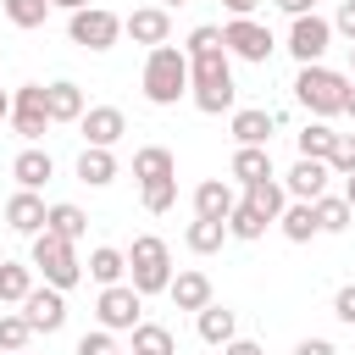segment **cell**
<instances>
[{"mask_svg": "<svg viewBox=\"0 0 355 355\" xmlns=\"http://www.w3.org/2000/svg\"><path fill=\"white\" fill-rule=\"evenodd\" d=\"M183 55H189V94H194V105H200L205 116L233 111L239 89H233V61H227L222 28L200 22V28L189 33V50H183Z\"/></svg>", "mask_w": 355, "mask_h": 355, "instance_id": "cell-1", "label": "cell"}, {"mask_svg": "<svg viewBox=\"0 0 355 355\" xmlns=\"http://www.w3.org/2000/svg\"><path fill=\"white\" fill-rule=\"evenodd\" d=\"M183 94H189V55L178 44L150 50V61H144V100L150 105H178Z\"/></svg>", "mask_w": 355, "mask_h": 355, "instance_id": "cell-2", "label": "cell"}, {"mask_svg": "<svg viewBox=\"0 0 355 355\" xmlns=\"http://www.w3.org/2000/svg\"><path fill=\"white\" fill-rule=\"evenodd\" d=\"M344 94H349V78L344 72H333V67H300V78H294V100L316 116V122H327V116H338L344 111Z\"/></svg>", "mask_w": 355, "mask_h": 355, "instance_id": "cell-3", "label": "cell"}, {"mask_svg": "<svg viewBox=\"0 0 355 355\" xmlns=\"http://www.w3.org/2000/svg\"><path fill=\"white\" fill-rule=\"evenodd\" d=\"M28 266H33V272H44V283H50V288H61V294H67L72 283H83L78 244H72V239H61V233H50V227L33 239V250H28Z\"/></svg>", "mask_w": 355, "mask_h": 355, "instance_id": "cell-4", "label": "cell"}, {"mask_svg": "<svg viewBox=\"0 0 355 355\" xmlns=\"http://www.w3.org/2000/svg\"><path fill=\"white\" fill-rule=\"evenodd\" d=\"M128 277H133L139 294H166L172 277H178V272H172V250H166V239L139 233L133 250H128Z\"/></svg>", "mask_w": 355, "mask_h": 355, "instance_id": "cell-5", "label": "cell"}, {"mask_svg": "<svg viewBox=\"0 0 355 355\" xmlns=\"http://www.w3.org/2000/svg\"><path fill=\"white\" fill-rule=\"evenodd\" d=\"M144 294L133 288V283H111V288H100V300H94V316H100V327L105 333H133L144 316Z\"/></svg>", "mask_w": 355, "mask_h": 355, "instance_id": "cell-6", "label": "cell"}, {"mask_svg": "<svg viewBox=\"0 0 355 355\" xmlns=\"http://www.w3.org/2000/svg\"><path fill=\"white\" fill-rule=\"evenodd\" d=\"M67 33H72V44H83V50H111L116 39H122V17L116 11H105V6H89V11H72L67 17Z\"/></svg>", "mask_w": 355, "mask_h": 355, "instance_id": "cell-7", "label": "cell"}, {"mask_svg": "<svg viewBox=\"0 0 355 355\" xmlns=\"http://www.w3.org/2000/svg\"><path fill=\"white\" fill-rule=\"evenodd\" d=\"M222 44H227V55H239V61H255V67H266V61H272V50H277L272 28H261L255 17H233V22L222 28Z\"/></svg>", "mask_w": 355, "mask_h": 355, "instance_id": "cell-8", "label": "cell"}, {"mask_svg": "<svg viewBox=\"0 0 355 355\" xmlns=\"http://www.w3.org/2000/svg\"><path fill=\"white\" fill-rule=\"evenodd\" d=\"M327 44H333V22L327 17H294L288 22V55L300 61V67H316L322 55H327Z\"/></svg>", "mask_w": 355, "mask_h": 355, "instance_id": "cell-9", "label": "cell"}, {"mask_svg": "<svg viewBox=\"0 0 355 355\" xmlns=\"http://www.w3.org/2000/svg\"><path fill=\"white\" fill-rule=\"evenodd\" d=\"M11 128H17L28 144H39V139H44V128H50V100H44V83H22V89L11 94Z\"/></svg>", "mask_w": 355, "mask_h": 355, "instance_id": "cell-10", "label": "cell"}, {"mask_svg": "<svg viewBox=\"0 0 355 355\" xmlns=\"http://www.w3.org/2000/svg\"><path fill=\"white\" fill-rule=\"evenodd\" d=\"M122 33H128L133 44L161 50V44L172 39V11H166V6H139L133 17H122Z\"/></svg>", "mask_w": 355, "mask_h": 355, "instance_id": "cell-11", "label": "cell"}, {"mask_svg": "<svg viewBox=\"0 0 355 355\" xmlns=\"http://www.w3.org/2000/svg\"><path fill=\"white\" fill-rule=\"evenodd\" d=\"M78 133H83V144H89V150H111V144L128 133V116H122L116 105H89V111H83V122H78Z\"/></svg>", "mask_w": 355, "mask_h": 355, "instance_id": "cell-12", "label": "cell"}, {"mask_svg": "<svg viewBox=\"0 0 355 355\" xmlns=\"http://www.w3.org/2000/svg\"><path fill=\"white\" fill-rule=\"evenodd\" d=\"M22 316L33 322V333H61V327H67V294L44 283V288H33V294L22 300Z\"/></svg>", "mask_w": 355, "mask_h": 355, "instance_id": "cell-13", "label": "cell"}, {"mask_svg": "<svg viewBox=\"0 0 355 355\" xmlns=\"http://www.w3.org/2000/svg\"><path fill=\"white\" fill-rule=\"evenodd\" d=\"M44 222H50V205H44L33 189H17V194L6 200V227H11V233L39 239V233H44Z\"/></svg>", "mask_w": 355, "mask_h": 355, "instance_id": "cell-14", "label": "cell"}, {"mask_svg": "<svg viewBox=\"0 0 355 355\" xmlns=\"http://www.w3.org/2000/svg\"><path fill=\"white\" fill-rule=\"evenodd\" d=\"M327 178H333V166H327V161H305V155H300V161L288 166L283 189H288L294 200H311V205H316V200L327 194Z\"/></svg>", "mask_w": 355, "mask_h": 355, "instance_id": "cell-15", "label": "cell"}, {"mask_svg": "<svg viewBox=\"0 0 355 355\" xmlns=\"http://www.w3.org/2000/svg\"><path fill=\"white\" fill-rule=\"evenodd\" d=\"M133 178H139V189L172 183V178H178V155H172L166 144H144V150H133Z\"/></svg>", "mask_w": 355, "mask_h": 355, "instance_id": "cell-16", "label": "cell"}, {"mask_svg": "<svg viewBox=\"0 0 355 355\" xmlns=\"http://www.w3.org/2000/svg\"><path fill=\"white\" fill-rule=\"evenodd\" d=\"M233 205H239V194L227 189V178H205V183L194 189V216H200V222H227Z\"/></svg>", "mask_w": 355, "mask_h": 355, "instance_id": "cell-17", "label": "cell"}, {"mask_svg": "<svg viewBox=\"0 0 355 355\" xmlns=\"http://www.w3.org/2000/svg\"><path fill=\"white\" fill-rule=\"evenodd\" d=\"M227 128H233V139H239V144H261V150H266V144H272L277 116H272V111H261V105H239Z\"/></svg>", "mask_w": 355, "mask_h": 355, "instance_id": "cell-18", "label": "cell"}, {"mask_svg": "<svg viewBox=\"0 0 355 355\" xmlns=\"http://www.w3.org/2000/svg\"><path fill=\"white\" fill-rule=\"evenodd\" d=\"M11 178H17V189H44L50 178H55V161H50V150H39V144H28L17 161H11Z\"/></svg>", "mask_w": 355, "mask_h": 355, "instance_id": "cell-19", "label": "cell"}, {"mask_svg": "<svg viewBox=\"0 0 355 355\" xmlns=\"http://www.w3.org/2000/svg\"><path fill=\"white\" fill-rule=\"evenodd\" d=\"M166 294H172V305H178V311H194V316H200V311L211 305V277H205L200 266H189V272H178V277H172V288H166Z\"/></svg>", "mask_w": 355, "mask_h": 355, "instance_id": "cell-20", "label": "cell"}, {"mask_svg": "<svg viewBox=\"0 0 355 355\" xmlns=\"http://www.w3.org/2000/svg\"><path fill=\"white\" fill-rule=\"evenodd\" d=\"M44 100H50V122H83V89L72 83V78H55V83H44Z\"/></svg>", "mask_w": 355, "mask_h": 355, "instance_id": "cell-21", "label": "cell"}, {"mask_svg": "<svg viewBox=\"0 0 355 355\" xmlns=\"http://www.w3.org/2000/svg\"><path fill=\"white\" fill-rule=\"evenodd\" d=\"M227 172L250 189V183H266L272 178V150H261V144H239L233 150V161H227Z\"/></svg>", "mask_w": 355, "mask_h": 355, "instance_id": "cell-22", "label": "cell"}, {"mask_svg": "<svg viewBox=\"0 0 355 355\" xmlns=\"http://www.w3.org/2000/svg\"><path fill=\"white\" fill-rule=\"evenodd\" d=\"M277 227H283V239H288V244H311V239L322 233V222H316V205H311V200H288V211L277 216Z\"/></svg>", "mask_w": 355, "mask_h": 355, "instance_id": "cell-23", "label": "cell"}, {"mask_svg": "<svg viewBox=\"0 0 355 355\" xmlns=\"http://www.w3.org/2000/svg\"><path fill=\"white\" fill-rule=\"evenodd\" d=\"M194 327H200V338H205V344H233V338H239V316H233L227 305H216V300L194 316Z\"/></svg>", "mask_w": 355, "mask_h": 355, "instance_id": "cell-24", "label": "cell"}, {"mask_svg": "<svg viewBox=\"0 0 355 355\" xmlns=\"http://www.w3.org/2000/svg\"><path fill=\"white\" fill-rule=\"evenodd\" d=\"M111 178H116V155H111V150H89V144H83V155H78V183L105 189Z\"/></svg>", "mask_w": 355, "mask_h": 355, "instance_id": "cell-25", "label": "cell"}, {"mask_svg": "<svg viewBox=\"0 0 355 355\" xmlns=\"http://www.w3.org/2000/svg\"><path fill=\"white\" fill-rule=\"evenodd\" d=\"M244 200H250V205H255L266 222H277V216L288 211V189H283L277 178H266V183H250V189H244Z\"/></svg>", "mask_w": 355, "mask_h": 355, "instance_id": "cell-26", "label": "cell"}, {"mask_svg": "<svg viewBox=\"0 0 355 355\" xmlns=\"http://www.w3.org/2000/svg\"><path fill=\"white\" fill-rule=\"evenodd\" d=\"M28 294H33V266L0 261V305H22Z\"/></svg>", "mask_w": 355, "mask_h": 355, "instance_id": "cell-27", "label": "cell"}, {"mask_svg": "<svg viewBox=\"0 0 355 355\" xmlns=\"http://www.w3.org/2000/svg\"><path fill=\"white\" fill-rule=\"evenodd\" d=\"M294 144H300V155H305V161H327V155H333V144H338V133H333L327 122H305V128L294 133Z\"/></svg>", "mask_w": 355, "mask_h": 355, "instance_id": "cell-28", "label": "cell"}, {"mask_svg": "<svg viewBox=\"0 0 355 355\" xmlns=\"http://www.w3.org/2000/svg\"><path fill=\"white\" fill-rule=\"evenodd\" d=\"M183 244H189L194 255H216V250L227 244V222H200V216H194V222L183 227Z\"/></svg>", "mask_w": 355, "mask_h": 355, "instance_id": "cell-29", "label": "cell"}, {"mask_svg": "<svg viewBox=\"0 0 355 355\" xmlns=\"http://www.w3.org/2000/svg\"><path fill=\"white\" fill-rule=\"evenodd\" d=\"M122 272H128V255H122V250H111V244H100V250H89V277H94L100 288H111V283H122Z\"/></svg>", "mask_w": 355, "mask_h": 355, "instance_id": "cell-30", "label": "cell"}, {"mask_svg": "<svg viewBox=\"0 0 355 355\" xmlns=\"http://www.w3.org/2000/svg\"><path fill=\"white\" fill-rule=\"evenodd\" d=\"M133 355H178L172 327H161V322H139V327H133Z\"/></svg>", "mask_w": 355, "mask_h": 355, "instance_id": "cell-31", "label": "cell"}, {"mask_svg": "<svg viewBox=\"0 0 355 355\" xmlns=\"http://www.w3.org/2000/svg\"><path fill=\"white\" fill-rule=\"evenodd\" d=\"M266 227H272V222H266L250 200H239V205H233V216H227V239H244V244H255Z\"/></svg>", "mask_w": 355, "mask_h": 355, "instance_id": "cell-32", "label": "cell"}, {"mask_svg": "<svg viewBox=\"0 0 355 355\" xmlns=\"http://www.w3.org/2000/svg\"><path fill=\"white\" fill-rule=\"evenodd\" d=\"M28 338H33V322H28L22 311H6V316H0V355H22Z\"/></svg>", "mask_w": 355, "mask_h": 355, "instance_id": "cell-33", "label": "cell"}, {"mask_svg": "<svg viewBox=\"0 0 355 355\" xmlns=\"http://www.w3.org/2000/svg\"><path fill=\"white\" fill-rule=\"evenodd\" d=\"M316 222H322V233H344V227L355 222V211H349L344 194H322V200H316Z\"/></svg>", "mask_w": 355, "mask_h": 355, "instance_id": "cell-34", "label": "cell"}, {"mask_svg": "<svg viewBox=\"0 0 355 355\" xmlns=\"http://www.w3.org/2000/svg\"><path fill=\"white\" fill-rule=\"evenodd\" d=\"M44 227H50V233H61V239H72V244H78V239H83V233H89V216H83V211H78V205H67V200H61V205H50V222H44Z\"/></svg>", "mask_w": 355, "mask_h": 355, "instance_id": "cell-35", "label": "cell"}, {"mask_svg": "<svg viewBox=\"0 0 355 355\" xmlns=\"http://www.w3.org/2000/svg\"><path fill=\"white\" fill-rule=\"evenodd\" d=\"M0 11L11 17V28H44L50 0H0Z\"/></svg>", "mask_w": 355, "mask_h": 355, "instance_id": "cell-36", "label": "cell"}, {"mask_svg": "<svg viewBox=\"0 0 355 355\" xmlns=\"http://www.w3.org/2000/svg\"><path fill=\"white\" fill-rule=\"evenodd\" d=\"M139 194H144V211H150V216H166V211L178 205V178H172V183H150V189H139Z\"/></svg>", "mask_w": 355, "mask_h": 355, "instance_id": "cell-37", "label": "cell"}, {"mask_svg": "<svg viewBox=\"0 0 355 355\" xmlns=\"http://www.w3.org/2000/svg\"><path fill=\"white\" fill-rule=\"evenodd\" d=\"M327 166H333V178H349V172H355V133H338V144H333Z\"/></svg>", "mask_w": 355, "mask_h": 355, "instance_id": "cell-38", "label": "cell"}, {"mask_svg": "<svg viewBox=\"0 0 355 355\" xmlns=\"http://www.w3.org/2000/svg\"><path fill=\"white\" fill-rule=\"evenodd\" d=\"M78 355H116V344H111V333H105V327H94V333H83V338H78Z\"/></svg>", "mask_w": 355, "mask_h": 355, "instance_id": "cell-39", "label": "cell"}, {"mask_svg": "<svg viewBox=\"0 0 355 355\" xmlns=\"http://www.w3.org/2000/svg\"><path fill=\"white\" fill-rule=\"evenodd\" d=\"M333 316H338V322H349V327H355V283H344V288H338V294H333Z\"/></svg>", "mask_w": 355, "mask_h": 355, "instance_id": "cell-40", "label": "cell"}, {"mask_svg": "<svg viewBox=\"0 0 355 355\" xmlns=\"http://www.w3.org/2000/svg\"><path fill=\"white\" fill-rule=\"evenodd\" d=\"M333 33H344L355 44V0H338V17H333Z\"/></svg>", "mask_w": 355, "mask_h": 355, "instance_id": "cell-41", "label": "cell"}, {"mask_svg": "<svg viewBox=\"0 0 355 355\" xmlns=\"http://www.w3.org/2000/svg\"><path fill=\"white\" fill-rule=\"evenodd\" d=\"M272 6H277V11H288V22H294V17H311V11H316V0H272Z\"/></svg>", "mask_w": 355, "mask_h": 355, "instance_id": "cell-42", "label": "cell"}, {"mask_svg": "<svg viewBox=\"0 0 355 355\" xmlns=\"http://www.w3.org/2000/svg\"><path fill=\"white\" fill-rule=\"evenodd\" d=\"M294 355H333V344H327V338H300Z\"/></svg>", "mask_w": 355, "mask_h": 355, "instance_id": "cell-43", "label": "cell"}, {"mask_svg": "<svg viewBox=\"0 0 355 355\" xmlns=\"http://www.w3.org/2000/svg\"><path fill=\"white\" fill-rule=\"evenodd\" d=\"M222 355H266L255 338H233V344H222Z\"/></svg>", "mask_w": 355, "mask_h": 355, "instance_id": "cell-44", "label": "cell"}, {"mask_svg": "<svg viewBox=\"0 0 355 355\" xmlns=\"http://www.w3.org/2000/svg\"><path fill=\"white\" fill-rule=\"evenodd\" d=\"M222 6H227V11H233V17H250V11H255V6H261V0H222Z\"/></svg>", "mask_w": 355, "mask_h": 355, "instance_id": "cell-45", "label": "cell"}, {"mask_svg": "<svg viewBox=\"0 0 355 355\" xmlns=\"http://www.w3.org/2000/svg\"><path fill=\"white\" fill-rule=\"evenodd\" d=\"M50 6H61V11H89V0H50Z\"/></svg>", "mask_w": 355, "mask_h": 355, "instance_id": "cell-46", "label": "cell"}, {"mask_svg": "<svg viewBox=\"0 0 355 355\" xmlns=\"http://www.w3.org/2000/svg\"><path fill=\"white\" fill-rule=\"evenodd\" d=\"M344 200H349V211H355V172L344 178Z\"/></svg>", "mask_w": 355, "mask_h": 355, "instance_id": "cell-47", "label": "cell"}, {"mask_svg": "<svg viewBox=\"0 0 355 355\" xmlns=\"http://www.w3.org/2000/svg\"><path fill=\"white\" fill-rule=\"evenodd\" d=\"M0 122H11V94L0 89Z\"/></svg>", "mask_w": 355, "mask_h": 355, "instance_id": "cell-48", "label": "cell"}, {"mask_svg": "<svg viewBox=\"0 0 355 355\" xmlns=\"http://www.w3.org/2000/svg\"><path fill=\"white\" fill-rule=\"evenodd\" d=\"M344 111L355 116V78H349V94H344Z\"/></svg>", "mask_w": 355, "mask_h": 355, "instance_id": "cell-49", "label": "cell"}, {"mask_svg": "<svg viewBox=\"0 0 355 355\" xmlns=\"http://www.w3.org/2000/svg\"><path fill=\"white\" fill-rule=\"evenodd\" d=\"M349 72H355V44H349Z\"/></svg>", "mask_w": 355, "mask_h": 355, "instance_id": "cell-50", "label": "cell"}, {"mask_svg": "<svg viewBox=\"0 0 355 355\" xmlns=\"http://www.w3.org/2000/svg\"><path fill=\"white\" fill-rule=\"evenodd\" d=\"M161 6H166V11H172V6H183V0H161Z\"/></svg>", "mask_w": 355, "mask_h": 355, "instance_id": "cell-51", "label": "cell"}, {"mask_svg": "<svg viewBox=\"0 0 355 355\" xmlns=\"http://www.w3.org/2000/svg\"><path fill=\"white\" fill-rule=\"evenodd\" d=\"M0 316H6V305H0Z\"/></svg>", "mask_w": 355, "mask_h": 355, "instance_id": "cell-52", "label": "cell"}, {"mask_svg": "<svg viewBox=\"0 0 355 355\" xmlns=\"http://www.w3.org/2000/svg\"><path fill=\"white\" fill-rule=\"evenodd\" d=\"M22 355H28V349H22Z\"/></svg>", "mask_w": 355, "mask_h": 355, "instance_id": "cell-53", "label": "cell"}]
</instances>
